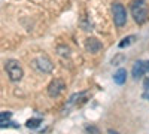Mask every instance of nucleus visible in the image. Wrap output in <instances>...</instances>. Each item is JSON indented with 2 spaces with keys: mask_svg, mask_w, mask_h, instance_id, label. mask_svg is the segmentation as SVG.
Listing matches in <instances>:
<instances>
[{
  "mask_svg": "<svg viewBox=\"0 0 149 134\" xmlns=\"http://www.w3.org/2000/svg\"><path fill=\"white\" fill-rule=\"evenodd\" d=\"M130 12H131V17L133 19L142 26L149 19V9L145 0H133L131 5H130Z\"/></svg>",
  "mask_w": 149,
  "mask_h": 134,
  "instance_id": "1",
  "label": "nucleus"
},
{
  "mask_svg": "<svg viewBox=\"0 0 149 134\" xmlns=\"http://www.w3.org/2000/svg\"><path fill=\"white\" fill-rule=\"evenodd\" d=\"M5 69H6V73L12 82H18L24 76V70L17 60H8L5 63Z\"/></svg>",
  "mask_w": 149,
  "mask_h": 134,
  "instance_id": "2",
  "label": "nucleus"
},
{
  "mask_svg": "<svg viewBox=\"0 0 149 134\" xmlns=\"http://www.w3.org/2000/svg\"><path fill=\"white\" fill-rule=\"evenodd\" d=\"M31 67L36 69L37 72H40V73H51L52 69H54V64L48 57L40 55V57H36L31 61Z\"/></svg>",
  "mask_w": 149,
  "mask_h": 134,
  "instance_id": "3",
  "label": "nucleus"
},
{
  "mask_svg": "<svg viewBox=\"0 0 149 134\" xmlns=\"http://www.w3.org/2000/svg\"><path fill=\"white\" fill-rule=\"evenodd\" d=\"M112 12H113V22L116 27H124L127 24V10L121 3L112 5Z\"/></svg>",
  "mask_w": 149,
  "mask_h": 134,
  "instance_id": "4",
  "label": "nucleus"
},
{
  "mask_svg": "<svg viewBox=\"0 0 149 134\" xmlns=\"http://www.w3.org/2000/svg\"><path fill=\"white\" fill-rule=\"evenodd\" d=\"M64 88H66V85H64V82L63 81H60V79H54L51 83L48 85V94H49V97H58L61 92L64 91Z\"/></svg>",
  "mask_w": 149,
  "mask_h": 134,
  "instance_id": "5",
  "label": "nucleus"
},
{
  "mask_svg": "<svg viewBox=\"0 0 149 134\" xmlns=\"http://www.w3.org/2000/svg\"><path fill=\"white\" fill-rule=\"evenodd\" d=\"M102 48H103L102 42L98 39H95V37H88L85 40V49L88 52H91V54H97Z\"/></svg>",
  "mask_w": 149,
  "mask_h": 134,
  "instance_id": "6",
  "label": "nucleus"
},
{
  "mask_svg": "<svg viewBox=\"0 0 149 134\" xmlns=\"http://www.w3.org/2000/svg\"><path fill=\"white\" fill-rule=\"evenodd\" d=\"M145 73H148V72H146V64H145V61H142V60L136 61L134 66H133V70H131L133 78H134V79H140Z\"/></svg>",
  "mask_w": 149,
  "mask_h": 134,
  "instance_id": "7",
  "label": "nucleus"
},
{
  "mask_svg": "<svg viewBox=\"0 0 149 134\" xmlns=\"http://www.w3.org/2000/svg\"><path fill=\"white\" fill-rule=\"evenodd\" d=\"M113 81L116 85H124L127 81V70L125 69H118L116 73L113 75Z\"/></svg>",
  "mask_w": 149,
  "mask_h": 134,
  "instance_id": "8",
  "label": "nucleus"
},
{
  "mask_svg": "<svg viewBox=\"0 0 149 134\" xmlns=\"http://www.w3.org/2000/svg\"><path fill=\"white\" fill-rule=\"evenodd\" d=\"M136 40V36H127V37H124L121 42H119V48H125V46H128V45H131L133 42Z\"/></svg>",
  "mask_w": 149,
  "mask_h": 134,
  "instance_id": "9",
  "label": "nucleus"
},
{
  "mask_svg": "<svg viewBox=\"0 0 149 134\" xmlns=\"http://www.w3.org/2000/svg\"><path fill=\"white\" fill-rule=\"evenodd\" d=\"M40 122L42 121L39 119V118H33V119H29L27 122H26V125H27V128H31V130H34V128H37L40 125Z\"/></svg>",
  "mask_w": 149,
  "mask_h": 134,
  "instance_id": "10",
  "label": "nucleus"
},
{
  "mask_svg": "<svg viewBox=\"0 0 149 134\" xmlns=\"http://www.w3.org/2000/svg\"><path fill=\"white\" fill-rule=\"evenodd\" d=\"M10 118V112H2L0 113V122H5V119L8 121Z\"/></svg>",
  "mask_w": 149,
  "mask_h": 134,
  "instance_id": "11",
  "label": "nucleus"
},
{
  "mask_svg": "<svg viewBox=\"0 0 149 134\" xmlns=\"http://www.w3.org/2000/svg\"><path fill=\"white\" fill-rule=\"evenodd\" d=\"M143 87H145V90L149 88V78H146V79L143 81Z\"/></svg>",
  "mask_w": 149,
  "mask_h": 134,
  "instance_id": "12",
  "label": "nucleus"
},
{
  "mask_svg": "<svg viewBox=\"0 0 149 134\" xmlns=\"http://www.w3.org/2000/svg\"><path fill=\"white\" fill-rule=\"evenodd\" d=\"M143 99H145V100H149V88L143 92Z\"/></svg>",
  "mask_w": 149,
  "mask_h": 134,
  "instance_id": "13",
  "label": "nucleus"
},
{
  "mask_svg": "<svg viewBox=\"0 0 149 134\" xmlns=\"http://www.w3.org/2000/svg\"><path fill=\"white\" fill-rule=\"evenodd\" d=\"M145 64H146V72L149 73V60H148V61H145Z\"/></svg>",
  "mask_w": 149,
  "mask_h": 134,
  "instance_id": "14",
  "label": "nucleus"
},
{
  "mask_svg": "<svg viewBox=\"0 0 149 134\" xmlns=\"http://www.w3.org/2000/svg\"><path fill=\"white\" fill-rule=\"evenodd\" d=\"M107 133H109V134H119V133H118V131H113V130H109V131H107Z\"/></svg>",
  "mask_w": 149,
  "mask_h": 134,
  "instance_id": "15",
  "label": "nucleus"
}]
</instances>
